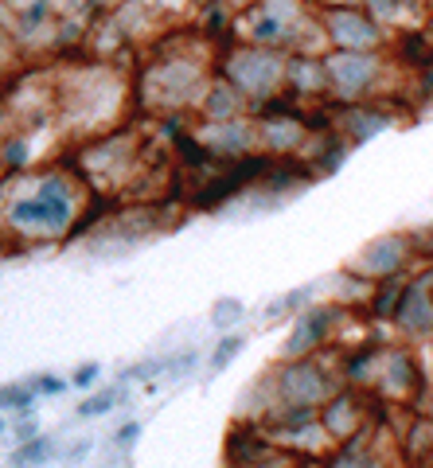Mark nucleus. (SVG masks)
Returning <instances> with one entry per match:
<instances>
[{
	"mask_svg": "<svg viewBox=\"0 0 433 468\" xmlns=\"http://www.w3.org/2000/svg\"><path fill=\"white\" fill-rule=\"evenodd\" d=\"M352 156V144L343 141L336 129H328L324 137H312V149H309V156H305V165H309V172H316V176H332V172H340L343 168V160Z\"/></svg>",
	"mask_w": 433,
	"mask_h": 468,
	"instance_id": "4468645a",
	"label": "nucleus"
},
{
	"mask_svg": "<svg viewBox=\"0 0 433 468\" xmlns=\"http://www.w3.org/2000/svg\"><path fill=\"white\" fill-rule=\"evenodd\" d=\"M39 218H43V227H51V230H59L70 223V211H75V203H70L67 196V184L59 180V176H51V180H43L39 187Z\"/></svg>",
	"mask_w": 433,
	"mask_h": 468,
	"instance_id": "2eb2a0df",
	"label": "nucleus"
},
{
	"mask_svg": "<svg viewBox=\"0 0 433 468\" xmlns=\"http://www.w3.org/2000/svg\"><path fill=\"white\" fill-rule=\"evenodd\" d=\"M324 67L332 106L386 98L395 79V63L386 51H324Z\"/></svg>",
	"mask_w": 433,
	"mask_h": 468,
	"instance_id": "f257e3e1",
	"label": "nucleus"
},
{
	"mask_svg": "<svg viewBox=\"0 0 433 468\" xmlns=\"http://www.w3.org/2000/svg\"><path fill=\"white\" fill-rule=\"evenodd\" d=\"M417 27H422V32L433 39V0H426V12H422V24H417Z\"/></svg>",
	"mask_w": 433,
	"mask_h": 468,
	"instance_id": "393cba45",
	"label": "nucleus"
},
{
	"mask_svg": "<svg viewBox=\"0 0 433 468\" xmlns=\"http://www.w3.org/2000/svg\"><path fill=\"white\" fill-rule=\"evenodd\" d=\"M422 347H426V359H433V335H429V340H426Z\"/></svg>",
	"mask_w": 433,
	"mask_h": 468,
	"instance_id": "c85d7f7f",
	"label": "nucleus"
},
{
	"mask_svg": "<svg viewBox=\"0 0 433 468\" xmlns=\"http://www.w3.org/2000/svg\"><path fill=\"white\" fill-rule=\"evenodd\" d=\"M309 32L321 36V24L297 0H262L258 12H250V20H247L250 43L273 48V51H301Z\"/></svg>",
	"mask_w": 433,
	"mask_h": 468,
	"instance_id": "20e7f679",
	"label": "nucleus"
},
{
	"mask_svg": "<svg viewBox=\"0 0 433 468\" xmlns=\"http://www.w3.org/2000/svg\"><path fill=\"white\" fill-rule=\"evenodd\" d=\"M48 449H51V441H43V437H39V441H27V445L20 449L16 461H20V464H36V461H43V457H51Z\"/></svg>",
	"mask_w": 433,
	"mask_h": 468,
	"instance_id": "412c9836",
	"label": "nucleus"
},
{
	"mask_svg": "<svg viewBox=\"0 0 433 468\" xmlns=\"http://www.w3.org/2000/svg\"><path fill=\"white\" fill-rule=\"evenodd\" d=\"M215 328H235L242 316H247V304L242 301H235V297H223L219 304H215Z\"/></svg>",
	"mask_w": 433,
	"mask_h": 468,
	"instance_id": "aec40b11",
	"label": "nucleus"
},
{
	"mask_svg": "<svg viewBox=\"0 0 433 468\" xmlns=\"http://www.w3.org/2000/svg\"><path fill=\"white\" fill-rule=\"evenodd\" d=\"M242 110H250V101L242 98L227 79H219L207 90V117L211 122H235V117H242Z\"/></svg>",
	"mask_w": 433,
	"mask_h": 468,
	"instance_id": "f3484780",
	"label": "nucleus"
},
{
	"mask_svg": "<svg viewBox=\"0 0 433 468\" xmlns=\"http://www.w3.org/2000/svg\"><path fill=\"white\" fill-rule=\"evenodd\" d=\"M364 8L386 27V32H402V27L422 24L426 0H364Z\"/></svg>",
	"mask_w": 433,
	"mask_h": 468,
	"instance_id": "ddd939ff",
	"label": "nucleus"
},
{
	"mask_svg": "<svg viewBox=\"0 0 433 468\" xmlns=\"http://www.w3.org/2000/svg\"><path fill=\"white\" fill-rule=\"evenodd\" d=\"M285 90L297 98H328V67L324 51L301 48L285 55Z\"/></svg>",
	"mask_w": 433,
	"mask_h": 468,
	"instance_id": "f8f14e48",
	"label": "nucleus"
},
{
	"mask_svg": "<svg viewBox=\"0 0 433 468\" xmlns=\"http://www.w3.org/2000/svg\"><path fill=\"white\" fill-rule=\"evenodd\" d=\"M137 433H141V430H137V426H125V430H121V433H118V445H121V441H125V445H129V441H133V437H137Z\"/></svg>",
	"mask_w": 433,
	"mask_h": 468,
	"instance_id": "cd10ccee",
	"label": "nucleus"
},
{
	"mask_svg": "<svg viewBox=\"0 0 433 468\" xmlns=\"http://www.w3.org/2000/svg\"><path fill=\"white\" fill-rule=\"evenodd\" d=\"M426 468H433V464H426Z\"/></svg>",
	"mask_w": 433,
	"mask_h": 468,
	"instance_id": "2f4dec72",
	"label": "nucleus"
},
{
	"mask_svg": "<svg viewBox=\"0 0 433 468\" xmlns=\"http://www.w3.org/2000/svg\"><path fill=\"white\" fill-rule=\"evenodd\" d=\"M422 266V250H417V230H386L375 234L371 242L359 246L352 258V270L364 282H395V277H410Z\"/></svg>",
	"mask_w": 433,
	"mask_h": 468,
	"instance_id": "423d86ee",
	"label": "nucleus"
},
{
	"mask_svg": "<svg viewBox=\"0 0 433 468\" xmlns=\"http://www.w3.org/2000/svg\"><path fill=\"white\" fill-rule=\"evenodd\" d=\"M32 387H36L39 394H59V390H63L67 383H63V378H55V375H39V378H36V383H32Z\"/></svg>",
	"mask_w": 433,
	"mask_h": 468,
	"instance_id": "b1692460",
	"label": "nucleus"
},
{
	"mask_svg": "<svg viewBox=\"0 0 433 468\" xmlns=\"http://www.w3.org/2000/svg\"><path fill=\"white\" fill-rule=\"evenodd\" d=\"M426 387H429V367H426V356L417 351V344L386 340L383 356H379V371H375V383H371L375 399L386 406L410 410Z\"/></svg>",
	"mask_w": 433,
	"mask_h": 468,
	"instance_id": "7ed1b4c3",
	"label": "nucleus"
},
{
	"mask_svg": "<svg viewBox=\"0 0 433 468\" xmlns=\"http://www.w3.org/2000/svg\"><path fill=\"white\" fill-rule=\"evenodd\" d=\"M402 282H407V277H395V282H375V285H371V297H367V304H364V313H367L371 324L391 328V320H395V313H398Z\"/></svg>",
	"mask_w": 433,
	"mask_h": 468,
	"instance_id": "dca6fc26",
	"label": "nucleus"
},
{
	"mask_svg": "<svg viewBox=\"0 0 433 468\" xmlns=\"http://www.w3.org/2000/svg\"><path fill=\"white\" fill-rule=\"evenodd\" d=\"M242 347H247V335H223L219 347H215V356H211V371H227L230 359H235Z\"/></svg>",
	"mask_w": 433,
	"mask_h": 468,
	"instance_id": "6ab92c4d",
	"label": "nucleus"
},
{
	"mask_svg": "<svg viewBox=\"0 0 433 468\" xmlns=\"http://www.w3.org/2000/svg\"><path fill=\"white\" fill-rule=\"evenodd\" d=\"M273 406H312L321 410L332 394L343 387V378L336 371L324 351L321 356H301V359H281L278 367H269L266 375Z\"/></svg>",
	"mask_w": 433,
	"mask_h": 468,
	"instance_id": "f03ea898",
	"label": "nucleus"
},
{
	"mask_svg": "<svg viewBox=\"0 0 433 468\" xmlns=\"http://www.w3.org/2000/svg\"><path fill=\"white\" fill-rule=\"evenodd\" d=\"M321 461L324 468H407L395 433L386 426H371L364 433L348 437V441L332 445Z\"/></svg>",
	"mask_w": 433,
	"mask_h": 468,
	"instance_id": "9d476101",
	"label": "nucleus"
},
{
	"mask_svg": "<svg viewBox=\"0 0 433 468\" xmlns=\"http://www.w3.org/2000/svg\"><path fill=\"white\" fill-rule=\"evenodd\" d=\"M293 468H324V461H321V457H301Z\"/></svg>",
	"mask_w": 433,
	"mask_h": 468,
	"instance_id": "bb28decb",
	"label": "nucleus"
},
{
	"mask_svg": "<svg viewBox=\"0 0 433 468\" xmlns=\"http://www.w3.org/2000/svg\"><path fill=\"white\" fill-rule=\"evenodd\" d=\"M94 378H98V367H79V371H75V383H79V387L94 383Z\"/></svg>",
	"mask_w": 433,
	"mask_h": 468,
	"instance_id": "a878e982",
	"label": "nucleus"
},
{
	"mask_svg": "<svg viewBox=\"0 0 433 468\" xmlns=\"http://www.w3.org/2000/svg\"><path fill=\"white\" fill-rule=\"evenodd\" d=\"M27 402H32V390H24V387H5V390H0V406H27Z\"/></svg>",
	"mask_w": 433,
	"mask_h": 468,
	"instance_id": "4be33fe9",
	"label": "nucleus"
},
{
	"mask_svg": "<svg viewBox=\"0 0 433 468\" xmlns=\"http://www.w3.org/2000/svg\"><path fill=\"white\" fill-rule=\"evenodd\" d=\"M312 304V285H301V289H293V292H285V297H278V301H269L266 304V316L273 320V316H297L301 309H309Z\"/></svg>",
	"mask_w": 433,
	"mask_h": 468,
	"instance_id": "a211bd4d",
	"label": "nucleus"
},
{
	"mask_svg": "<svg viewBox=\"0 0 433 468\" xmlns=\"http://www.w3.org/2000/svg\"><path fill=\"white\" fill-rule=\"evenodd\" d=\"M395 340H407L422 347L433 335V266L422 261L407 282H402V297H398V313L391 320Z\"/></svg>",
	"mask_w": 433,
	"mask_h": 468,
	"instance_id": "1a4fd4ad",
	"label": "nucleus"
},
{
	"mask_svg": "<svg viewBox=\"0 0 433 468\" xmlns=\"http://www.w3.org/2000/svg\"><path fill=\"white\" fill-rule=\"evenodd\" d=\"M316 24L328 51H386L395 36L364 5H332L316 16Z\"/></svg>",
	"mask_w": 433,
	"mask_h": 468,
	"instance_id": "0eeeda50",
	"label": "nucleus"
},
{
	"mask_svg": "<svg viewBox=\"0 0 433 468\" xmlns=\"http://www.w3.org/2000/svg\"><path fill=\"white\" fill-rule=\"evenodd\" d=\"M348 320V309L340 301H312L309 309H301L293 316V328L285 335L281 356L285 359H301V356H321L328 344L340 340V328Z\"/></svg>",
	"mask_w": 433,
	"mask_h": 468,
	"instance_id": "6e6552de",
	"label": "nucleus"
},
{
	"mask_svg": "<svg viewBox=\"0 0 433 468\" xmlns=\"http://www.w3.org/2000/svg\"><path fill=\"white\" fill-rule=\"evenodd\" d=\"M113 402H118V399H113V394H102V399H90V402H82V406H79V414H82V418H94V414H106V410H110Z\"/></svg>",
	"mask_w": 433,
	"mask_h": 468,
	"instance_id": "5701e85b",
	"label": "nucleus"
},
{
	"mask_svg": "<svg viewBox=\"0 0 433 468\" xmlns=\"http://www.w3.org/2000/svg\"><path fill=\"white\" fill-rule=\"evenodd\" d=\"M402 122V110L391 98H371V101H352V106H336L332 110V129L355 149V144H367L375 137L391 133Z\"/></svg>",
	"mask_w": 433,
	"mask_h": 468,
	"instance_id": "9b49d317",
	"label": "nucleus"
},
{
	"mask_svg": "<svg viewBox=\"0 0 433 468\" xmlns=\"http://www.w3.org/2000/svg\"><path fill=\"white\" fill-rule=\"evenodd\" d=\"M426 367H429V383H433V359H426Z\"/></svg>",
	"mask_w": 433,
	"mask_h": 468,
	"instance_id": "c756f323",
	"label": "nucleus"
},
{
	"mask_svg": "<svg viewBox=\"0 0 433 468\" xmlns=\"http://www.w3.org/2000/svg\"><path fill=\"white\" fill-rule=\"evenodd\" d=\"M0 430H5V421H0Z\"/></svg>",
	"mask_w": 433,
	"mask_h": 468,
	"instance_id": "7c9ffc66",
	"label": "nucleus"
},
{
	"mask_svg": "<svg viewBox=\"0 0 433 468\" xmlns=\"http://www.w3.org/2000/svg\"><path fill=\"white\" fill-rule=\"evenodd\" d=\"M235 90L250 101V106H266L285 90V51H273V48H238L227 63V75H223Z\"/></svg>",
	"mask_w": 433,
	"mask_h": 468,
	"instance_id": "39448f33",
	"label": "nucleus"
}]
</instances>
